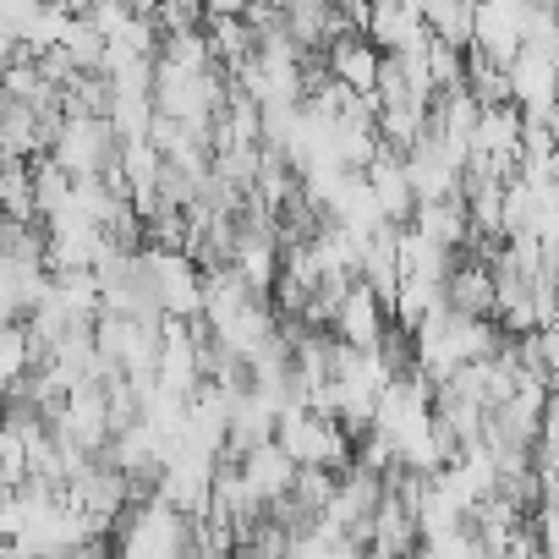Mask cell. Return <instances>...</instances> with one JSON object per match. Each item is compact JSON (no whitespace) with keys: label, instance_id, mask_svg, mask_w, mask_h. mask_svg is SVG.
Masks as SVG:
<instances>
[{"label":"cell","instance_id":"1","mask_svg":"<svg viewBox=\"0 0 559 559\" xmlns=\"http://www.w3.org/2000/svg\"><path fill=\"white\" fill-rule=\"evenodd\" d=\"M116 148H121V138L110 132L105 116H61L45 154L78 181V176H105L116 165Z\"/></svg>","mask_w":559,"mask_h":559},{"label":"cell","instance_id":"2","mask_svg":"<svg viewBox=\"0 0 559 559\" xmlns=\"http://www.w3.org/2000/svg\"><path fill=\"white\" fill-rule=\"evenodd\" d=\"M50 433H61L67 444H78L83 455L105 450L110 428H105V379H83L61 395L56 417H50Z\"/></svg>","mask_w":559,"mask_h":559},{"label":"cell","instance_id":"3","mask_svg":"<svg viewBox=\"0 0 559 559\" xmlns=\"http://www.w3.org/2000/svg\"><path fill=\"white\" fill-rule=\"evenodd\" d=\"M384 324H390L384 302H379V297L362 286V280H352V286H346V297H341V308H335V324H330V335H335L341 346H373Z\"/></svg>","mask_w":559,"mask_h":559},{"label":"cell","instance_id":"4","mask_svg":"<svg viewBox=\"0 0 559 559\" xmlns=\"http://www.w3.org/2000/svg\"><path fill=\"white\" fill-rule=\"evenodd\" d=\"M236 472L247 483V493L258 504H274V499H286L292 493V477H297V461L292 455H280L274 444H258L247 455H236Z\"/></svg>","mask_w":559,"mask_h":559},{"label":"cell","instance_id":"5","mask_svg":"<svg viewBox=\"0 0 559 559\" xmlns=\"http://www.w3.org/2000/svg\"><path fill=\"white\" fill-rule=\"evenodd\" d=\"M324 67H330V78H335L341 88H352V94H373V83H379V50H373L362 34L330 39V45H324Z\"/></svg>","mask_w":559,"mask_h":559},{"label":"cell","instance_id":"6","mask_svg":"<svg viewBox=\"0 0 559 559\" xmlns=\"http://www.w3.org/2000/svg\"><path fill=\"white\" fill-rule=\"evenodd\" d=\"M444 308V297H439V280H423V274H401L395 280V297H390V324H401L406 335L423 324V319H433Z\"/></svg>","mask_w":559,"mask_h":559},{"label":"cell","instance_id":"7","mask_svg":"<svg viewBox=\"0 0 559 559\" xmlns=\"http://www.w3.org/2000/svg\"><path fill=\"white\" fill-rule=\"evenodd\" d=\"M423 28L428 39L450 45V50H472V0H423Z\"/></svg>","mask_w":559,"mask_h":559},{"label":"cell","instance_id":"8","mask_svg":"<svg viewBox=\"0 0 559 559\" xmlns=\"http://www.w3.org/2000/svg\"><path fill=\"white\" fill-rule=\"evenodd\" d=\"M34 362H39V346L28 341V330L23 324H0V395H7Z\"/></svg>","mask_w":559,"mask_h":559},{"label":"cell","instance_id":"9","mask_svg":"<svg viewBox=\"0 0 559 559\" xmlns=\"http://www.w3.org/2000/svg\"><path fill=\"white\" fill-rule=\"evenodd\" d=\"M56 45L72 56V67H78V72H99V61H105V34H99L94 23H83V17H67Z\"/></svg>","mask_w":559,"mask_h":559},{"label":"cell","instance_id":"10","mask_svg":"<svg viewBox=\"0 0 559 559\" xmlns=\"http://www.w3.org/2000/svg\"><path fill=\"white\" fill-rule=\"evenodd\" d=\"M23 483H28V439L0 423V493H12Z\"/></svg>","mask_w":559,"mask_h":559},{"label":"cell","instance_id":"11","mask_svg":"<svg viewBox=\"0 0 559 559\" xmlns=\"http://www.w3.org/2000/svg\"><path fill=\"white\" fill-rule=\"evenodd\" d=\"M417 559H477L483 548H477V537L466 532V521L455 526V532H439V537H417V548H412Z\"/></svg>","mask_w":559,"mask_h":559},{"label":"cell","instance_id":"12","mask_svg":"<svg viewBox=\"0 0 559 559\" xmlns=\"http://www.w3.org/2000/svg\"><path fill=\"white\" fill-rule=\"evenodd\" d=\"M247 0H198V17H241Z\"/></svg>","mask_w":559,"mask_h":559},{"label":"cell","instance_id":"13","mask_svg":"<svg viewBox=\"0 0 559 559\" xmlns=\"http://www.w3.org/2000/svg\"><path fill=\"white\" fill-rule=\"evenodd\" d=\"M121 7H127L132 17H154V12H159V0H121Z\"/></svg>","mask_w":559,"mask_h":559},{"label":"cell","instance_id":"14","mask_svg":"<svg viewBox=\"0 0 559 559\" xmlns=\"http://www.w3.org/2000/svg\"><path fill=\"white\" fill-rule=\"evenodd\" d=\"M477 559H499V554H477Z\"/></svg>","mask_w":559,"mask_h":559}]
</instances>
